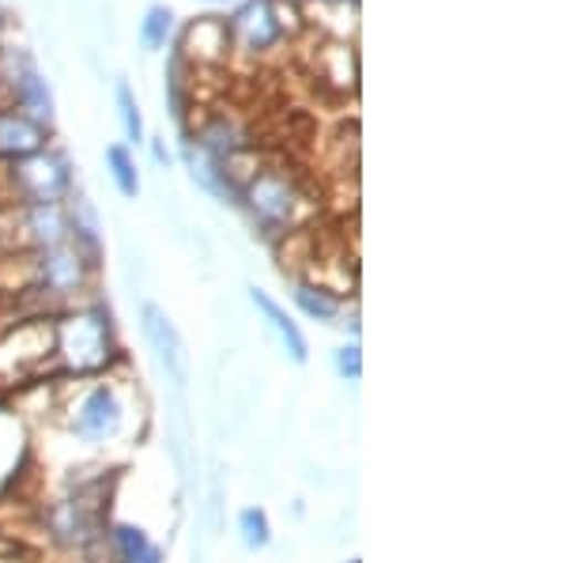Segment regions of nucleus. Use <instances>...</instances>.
<instances>
[{
  "mask_svg": "<svg viewBox=\"0 0 566 563\" xmlns=\"http://www.w3.org/2000/svg\"><path fill=\"white\" fill-rule=\"evenodd\" d=\"M65 431L84 447H114L133 428V389L114 375L61 378V408Z\"/></svg>",
  "mask_w": 566,
  "mask_h": 563,
  "instance_id": "nucleus-1",
  "label": "nucleus"
},
{
  "mask_svg": "<svg viewBox=\"0 0 566 563\" xmlns=\"http://www.w3.org/2000/svg\"><path fill=\"white\" fill-rule=\"evenodd\" d=\"M53 344H57V378H98L122 363L114 314L95 295L53 314Z\"/></svg>",
  "mask_w": 566,
  "mask_h": 563,
  "instance_id": "nucleus-2",
  "label": "nucleus"
},
{
  "mask_svg": "<svg viewBox=\"0 0 566 563\" xmlns=\"http://www.w3.org/2000/svg\"><path fill=\"white\" fill-rule=\"evenodd\" d=\"M106 477H72L69 492L42 507V533L53 549L95 556L106 541V511H109Z\"/></svg>",
  "mask_w": 566,
  "mask_h": 563,
  "instance_id": "nucleus-3",
  "label": "nucleus"
},
{
  "mask_svg": "<svg viewBox=\"0 0 566 563\" xmlns=\"http://www.w3.org/2000/svg\"><path fill=\"white\" fill-rule=\"evenodd\" d=\"M239 205L253 216V223L272 239H287L317 212L314 194L303 186V178L287 167H258L239 189Z\"/></svg>",
  "mask_w": 566,
  "mask_h": 563,
  "instance_id": "nucleus-4",
  "label": "nucleus"
},
{
  "mask_svg": "<svg viewBox=\"0 0 566 563\" xmlns=\"http://www.w3.org/2000/svg\"><path fill=\"white\" fill-rule=\"evenodd\" d=\"M57 378V344H53V314L20 317L0 333V389L34 386Z\"/></svg>",
  "mask_w": 566,
  "mask_h": 563,
  "instance_id": "nucleus-5",
  "label": "nucleus"
},
{
  "mask_svg": "<svg viewBox=\"0 0 566 563\" xmlns=\"http://www.w3.org/2000/svg\"><path fill=\"white\" fill-rule=\"evenodd\" d=\"M0 186L8 205H65L76 186L65 152L42 148L15 163H0Z\"/></svg>",
  "mask_w": 566,
  "mask_h": 563,
  "instance_id": "nucleus-6",
  "label": "nucleus"
},
{
  "mask_svg": "<svg viewBox=\"0 0 566 563\" xmlns=\"http://www.w3.org/2000/svg\"><path fill=\"white\" fill-rule=\"evenodd\" d=\"M223 23L231 50H239L250 61H264L303 27V15L295 4H283V0H242L231 20Z\"/></svg>",
  "mask_w": 566,
  "mask_h": 563,
  "instance_id": "nucleus-7",
  "label": "nucleus"
},
{
  "mask_svg": "<svg viewBox=\"0 0 566 563\" xmlns=\"http://www.w3.org/2000/svg\"><path fill=\"white\" fill-rule=\"evenodd\" d=\"M140 330H144V341L151 344V352H155V359H159L167 383L175 386V394L181 397L189 386V356H186V341H181L178 325L170 322L163 306L144 303L140 306Z\"/></svg>",
  "mask_w": 566,
  "mask_h": 563,
  "instance_id": "nucleus-8",
  "label": "nucleus"
},
{
  "mask_svg": "<svg viewBox=\"0 0 566 563\" xmlns=\"http://www.w3.org/2000/svg\"><path fill=\"white\" fill-rule=\"evenodd\" d=\"M42 148H50V125L12 103L0 106V163H15Z\"/></svg>",
  "mask_w": 566,
  "mask_h": 563,
  "instance_id": "nucleus-9",
  "label": "nucleus"
},
{
  "mask_svg": "<svg viewBox=\"0 0 566 563\" xmlns=\"http://www.w3.org/2000/svg\"><path fill=\"white\" fill-rule=\"evenodd\" d=\"M178 53L186 61H197V65H223L231 58V42H227V23L216 20V15H205V20L189 23V31L181 34Z\"/></svg>",
  "mask_w": 566,
  "mask_h": 563,
  "instance_id": "nucleus-10",
  "label": "nucleus"
},
{
  "mask_svg": "<svg viewBox=\"0 0 566 563\" xmlns=\"http://www.w3.org/2000/svg\"><path fill=\"white\" fill-rule=\"evenodd\" d=\"M106 552L114 556V563H167L163 549L148 538V530H144V525H133V522L109 525Z\"/></svg>",
  "mask_w": 566,
  "mask_h": 563,
  "instance_id": "nucleus-11",
  "label": "nucleus"
},
{
  "mask_svg": "<svg viewBox=\"0 0 566 563\" xmlns=\"http://www.w3.org/2000/svg\"><path fill=\"white\" fill-rule=\"evenodd\" d=\"M250 299H253V306L264 314V322H269V330L276 333L280 344H283V352H287L295 363H306L310 359V344L303 337V330H298V322L291 317L283 306L272 299L269 292H261V288H250Z\"/></svg>",
  "mask_w": 566,
  "mask_h": 563,
  "instance_id": "nucleus-12",
  "label": "nucleus"
},
{
  "mask_svg": "<svg viewBox=\"0 0 566 563\" xmlns=\"http://www.w3.org/2000/svg\"><path fill=\"white\" fill-rule=\"evenodd\" d=\"M295 306L303 311L306 317H314V322H336L344 311V303H340V295L336 292H328V288L322 284H314V280H303V277H295Z\"/></svg>",
  "mask_w": 566,
  "mask_h": 563,
  "instance_id": "nucleus-13",
  "label": "nucleus"
},
{
  "mask_svg": "<svg viewBox=\"0 0 566 563\" xmlns=\"http://www.w3.org/2000/svg\"><path fill=\"white\" fill-rule=\"evenodd\" d=\"M106 170H109V178H114V186H117V194L122 197H133L140 194V175H136V159H133V152L125 148V144H109L106 148Z\"/></svg>",
  "mask_w": 566,
  "mask_h": 563,
  "instance_id": "nucleus-14",
  "label": "nucleus"
},
{
  "mask_svg": "<svg viewBox=\"0 0 566 563\" xmlns=\"http://www.w3.org/2000/svg\"><path fill=\"white\" fill-rule=\"evenodd\" d=\"M170 31H175V12H170L167 4H151L148 15H144V23H140L144 50H163L170 39Z\"/></svg>",
  "mask_w": 566,
  "mask_h": 563,
  "instance_id": "nucleus-15",
  "label": "nucleus"
},
{
  "mask_svg": "<svg viewBox=\"0 0 566 563\" xmlns=\"http://www.w3.org/2000/svg\"><path fill=\"white\" fill-rule=\"evenodd\" d=\"M239 538H242V544H245L250 552L269 549V541H272V522H269V514H264L261 507H245V511L239 514Z\"/></svg>",
  "mask_w": 566,
  "mask_h": 563,
  "instance_id": "nucleus-16",
  "label": "nucleus"
},
{
  "mask_svg": "<svg viewBox=\"0 0 566 563\" xmlns=\"http://www.w3.org/2000/svg\"><path fill=\"white\" fill-rule=\"evenodd\" d=\"M117 114H122V129H125V140L129 144H144V117H140V106H136V95L133 87L117 84Z\"/></svg>",
  "mask_w": 566,
  "mask_h": 563,
  "instance_id": "nucleus-17",
  "label": "nucleus"
},
{
  "mask_svg": "<svg viewBox=\"0 0 566 563\" xmlns=\"http://www.w3.org/2000/svg\"><path fill=\"white\" fill-rule=\"evenodd\" d=\"M336 371H340V378H348V383H359V378H363V348H359V341L344 344V348L336 352Z\"/></svg>",
  "mask_w": 566,
  "mask_h": 563,
  "instance_id": "nucleus-18",
  "label": "nucleus"
},
{
  "mask_svg": "<svg viewBox=\"0 0 566 563\" xmlns=\"http://www.w3.org/2000/svg\"><path fill=\"white\" fill-rule=\"evenodd\" d=\"M151 152H155V159H159V163H167V148H163V144H159V140H155V144H151Z\"/></svg>",
  "mask_w": 566,
  "mask_h": 563,
  "instance_id": "nucleus-19",
  "label": "nucleus"
},
{
  "mask_svg": "<svg viewBox=\"0 0 566 563\" xmlns=\"http://www.w3.org/2000/svg\"><path fill=\"white\" fill-rule=\"evenodd\" d=\"M4 31H8V15H4V8H0V42H4Z\"/></svg>",
  "mask_w": 566,
  "mask_h": 563,
  "instance_id": "nucleus-20",
  "label": "nucleus"
},
{
  "mask_svg": "<svg viewBox=\"0 0 566 563\" xmlns=\"http://www.w3.org/2000/svg\"><path fill=\"white\" fill-rule=\"evenodd\" d=\"M216 4H223V0H216Z\"/></svg>",
  "mask_w": 566,
  "mask_h": 563,
  "instance_id": "nucleus-21",
  "label": "nucleus"
}]
</instances>
